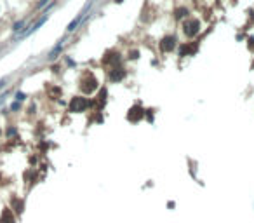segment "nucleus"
I'll return each mask as SVG.
<instances>
[{
    "label": "nucleus",
    "mask_w": 254,
    "mask_h": 223,
    "mask_svg": "<svg viewBox=\"0 0 254 223\" xmlns=\"http://www.w3.org/2000/svg\"><path fill=\"white\" fill-rule=\"evenodd\" d=\"M89 99L86 98H73L70 103V112H84L86 108H89Z\"/></svg>",
    "instance_id": "obj_1"
},
{
    "label": "nucleus",
    "mask_w": 254,
    "mask_h": 223,
    "mask_svg": "<svg viewBox=\"0 0 254 223\" xmlns=\"http://www.w3.org/2000/svg\"><path fill=\"white\" fill-rule=\"evenodd\" d=\"M198 31H200V21H197V19H190V21L185 23V33H186L188 37H195Z\"/></svg>",
    "instance_id": "obj_2"
},
{
    "label": "nucleus",
    "mask_w": 254,
    "mask_h": 223,
    "mask_svg": "<svg viewBox=\"0 0 254 223\" xmlns=\"http://www.w3.org/2000/svg\"><path fill=\"white\" fill-rule=\"evenodd\" d=\"M143 115H145V112H143V110L139 108V106H134V108H131V110H129V115H127V117H129V120H132V122H138L139 119L143 117Z\"/></svg>",
    "instance_id": "obj_3"
},
{
    "label": "nucleus",
    "mask_w": 254,
    "mask_h": 223,
    "mask_svg": "<svg viewBox=\"0 0 254 223\" xmlns=\"http://www.w3.org/2000/svg\"><path fill=\"white\" fill-rule=\"evenodd\" d=\"M174 46H176V38L174 37H165L164 40H162V44H160L162 51H165V53L172 51V49H174Z\"/></svg>",
    "instance_id": "obj_4"
},
{
    "label": "nucleus",
    "mask_w": 254,
    "mask_h": 223,
    "mask_svg": "<svg viewBox=\"0 0 254 223\" xmlns=\"http://www.w3.org/2000/svg\"><path fill=\"white\" fill-rule=\"evenodd\" d=\"M96 87H97V82H96V79H94V77H89V79L84 80V84H82V89L86 92H92Z\"/></svg>",
    "instance_id": "obj_5"
},
{
    "label": "nucleus",
    "mask_w": 254,
    "mask_h": 223,
    "mask_svg": "<svg viewBox=\"0 0 254 223\" xmlns=\"http://www.w3.org/2000/svg\"><path fill=\"white\" fill-rule=\"evenodd\" d=\"M0 223H16V218H14V215H12L11 209H4V211H2Z\"/></svg>",
    "instance_id": "obj_6"
},
{
    "label": "nucleus",
    "mask_w": 254,
    "mask_h": 223,
    "mask_svg": "<svg viewBox=\"0 0 254 223\" xmlns=\"http://www.w3.org/2000/svg\"><path fill=\"white\" fill-rule=\"evenodd\" d=\"M124 77H125V72L124 70H113L112 75H110V79H112V82H119V80H122Z\"/></svg>",
    "instance_id": "obj_7"
},
{
    "label": "nucleus",
    "mask_w": 254,
    "mask_h": 223,
    "mask_svg": "<svg viewBox=\"0 0 254 223\" xmlns=\"http://www.w3.org/2000/svg\"><path fill=\"white\" fill-rule=\"evenodd\" d=\"M82 19H84V12H82V14H79V16H77V18H75L73 21H71V23H70V26H68V31H73L75 28L79 26V23H80V21H82Z\"/></svg>",
    "instance_id": "obj_8"
},
{
    "label": "nucleus",
    "mask_w": 254,
    "mask_h": 223,
    "mask_svg": "<svg viewBox=\"0 0 254 223\" xmlns=\"http://www.w3.org/2000/svg\"><path fill=\"white\" fill-rule=\"evenodd\" d=\"M12 206H14L16 213H23V200H19V199H12Z\"/></svg>",
    "instance_id": "obj_9"
},
{
    "label": "nucleus",
    "mask_w": 254,
    "mask_h": 223,
    "mask_svg": "<svg viewBox=\"0 0 254 223\" xmlns=\"http://www.w3.org/2000/svg\"><path fill=\"white\" fill-rule=\"evenodd\" d=\"M186 14H188L186 9H178V11H176V18H183V16H186Z\"/></svg>",
    "instance_id": "obj_10"
},
{
    "label": "nucleus",
    "mask_w": 254,
    "mask_h": 223,
    "mask_svg": "<svg viewBox=\"0 0 254 223\" xmlns=\"http://www.w3.org/2000/svg\"><path fill=\"white\" fill-rule=\"evenodd\" d=\"M16 98H18V101H23V99H25V94H23V92H18Z\"/></svg>",
    "instance_id": "obj_11"
},
{
    "label": "nucleus",
    "mask_w": 254,
    "mask_h": 223,
    "mask_svg": "<svg viewBox=\"0 0 254 223\" xmlns=\"http://www.w3.org/2000/svg\"><path fill=\"white\" fill-rule=\"evenodd\" d=\"M131 58H132V59H136V58H138V51H132V56Z\"/></svg>",
    "instance_id": "obj_12"
},
{
    "label": "nucleus",
    "mask_w": 254,
    "mask_h": 223,
    "mask_svg": "<svg viewBox=\"0 0 254 223\" xmlns=\"http://www.w3.org/2000/svg\"><path fill=\"white\" fill-rule=\"evenodd\" d=\"M117 2H122V0H117Z\"/></svg>",
    "instance_id": "obj_13"
}]
</instances>
